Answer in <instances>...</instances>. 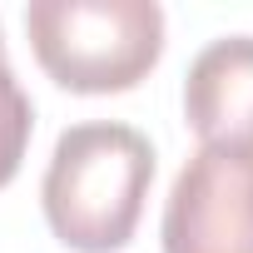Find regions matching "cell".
Masks as SVG:
<instances>
[{
  "label": "cell",
  "instance_id": "1",
  "mask_svg": "<svg viewBox=\"0 0 253 253\" xmlns=\"http://www.w3.org/2000/svg\"><path fill=\"white\" fill-rule=\"evenodd\" d=\"M154 184V144L134 124L89 119L55 139L40 204L55 238L75 253H119L134 238Z\"/></svg>",
  "mask_w": 253,
  "mask_h": 253
},
{
  "label": "cell",
  "instance_id": "4",
  "mask_svg": "<svg viewBox=\"0 0 253 253\" xmlns=\"http://www.w3.org/2000/svg\"><path fill=\"white\" fill-rule=\"evenodd\" d=\"M184 119L204 149L253 154V35L209 40L189 60Z\"/></svg>",
  "mask_w": 253,
  "mask_h": 253
},
{
  "label": "cell",
  "instance_id": "2",
  "mask_svg": "<svg viewBox=\"0 0 253 253\" xmlns=\"http://www.w3.org/2000/svg\"><path fill=\"white\" fill-rule=\"evenodd\" d=\"M25 30L40 70L75 94L134 89L164 55L154 0H35Z\"/></svg>",
  "mask_w": 253,
  "mask_h": 253
},
{
  "label": "cell",
  "instance_id": "3",
  "mask_svg": "<svg viewBox=\"0 0 253 253\" xmlns=\"http://www.w3.org/2000/svg\"><path fill=\"white\" fill-rule=\"evenodd\" d=\"M164 253H253V154L199 149L164 204Z\"/></svg>",
  "mask_w": 253,
  "mask_h": 253
},
{
  "label": "cell",
  "instance_id": "5",
  "mask_svg": "<svg viewBox=\"0 0 253 253\" xmlns=\"http://www.w3.org/2000/svg\"><path fill=\"white\" fill-rule=\"evenodd\" d=\"M30 129H35V104L20 89L15 70L5 65V40H0V189L20 174V159L30 149Z\"/></svg>",
  "mask_w": 253,
  "mask_h": 253
}]
</instances>
